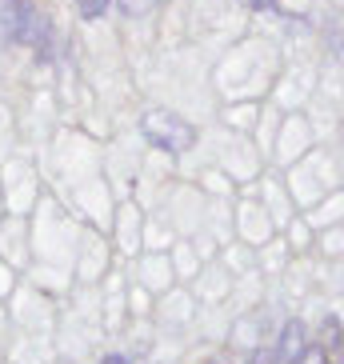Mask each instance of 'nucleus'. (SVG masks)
Returning a JSON list of instances; mask_svg holds the SVG:
<instances>
[{"label": "nucleus", "instance_id": "9d476101", "mask_svg": "<svg viewBox=\"0 0 344 364\" xmlns=\"http://www.w3.org/2000/svg\"><path fill=\"white\" fill-rule=\"evenodd\" d=\"M156 4H161V0H156Z\"/></svg>", "mask_w": 344, "mask_h": 364}, {"label": "nucleus", "instance_id": "7ed1b4c3", "mask_svg": "<svg viewBox=\"0 0 344 364\" xmlns=\"http://www.w3.org/2000/svg\"><path fill=\"white\" fill-rule=\"evenodd\" d=\"M304 344H308V328L301 321H289L284 332H280V344H276V360L280 364H296L304 353Z\"/></svg>", "mask_w": 344, "mask_h": 364}, {"label": "nucleus", "instance_id": "1a4fd4ad", "mask_svg": "<svg viewBox=\"0 0 344 364\" xmlns=\"http://www.w3.org/2000/svg\"><path fill=\"white\" fill-rule=\"evenodd\" d=\"M252 9H260V12H280L272 0H252Z\"/></svg>", "mask_w": 344, "mask_h": 364}, {"label": "nucleus", "instance_id": "39448f33", "mask_svg": "<svg viewBox=\"0 0 344 364\" xmlns=\"http://www.w3.org/2000/svg\"><path fill=\"white\" fill-rule=\"evenodd\" d=\"M156 0H120V9H124V16H144V12L152 9Z\"/></svg>", "mask_w": 344, "mask_h": 364}, {"label": "nucleus", "instance_id": "6e6552de", "mask_svg": "<svg viewBox=\"0 0 344 364\" xmlns=\"http://www.w3.org/2000/svg\"><path fill=\"white\" fill-rule=\"evenodd\" d=\"M100 364H132V360H129V356H120V353H108Z\"/></svg>", "mask_w": 344, "mask_h": 364}, {"label": "nucleus", "instance_id": "f03ea898", "mask_svg": "<svg viewBox=\"0 0 344 364\" xmlns=\"http://www.w3.org/2000/svg\"><path fill=\"white\" fill-rule=\"evenodd\" d=\"M41 24L44 16L36 0H0V41L4 44H33Z\"/></svg>", "mask_w": 344, "mask_h": 364}, {"label": "nucleus", "instance_id": "0eeeda50", "mask_svg": "<svg viewBox=\"0 0 344 364\" xmlns=\"http://www.w3.org/2000/svg\"><path fill=\"white\" fill-rule=\"evenodd\" d=\"M248 364H276V353H264V348H260V353L248 356Z\"/></svg>", "mask_w": 344, "mask_h": 364}, {"label": "nucleus", "instance_id": "20e7f679", "mask_svg": "<svg viewBox=\"0 0 344 364\" xmlns=\"http://www.w3.org/2000/svg\"><path fill=\"white\" fill-rule=\"evenodd\" d=\"M108 4H112V0H76V12H80L85 21H100L108 12Z\"/></svg>", "mask_w": 344, "mask_h": 364}, {"label": "nucleus", "instance_id": "f257e3e1", "mask_svg": "<svg viewBox=\"0 0 344 364\" xmlns=\"http://www.w3.org/2000/svg\"><path fill=\"white\" fill-rule=\"evenodd\" d=\"M140 132H144V140H152V144L164 149V152H188L193 149V140H196L193 124L181 120L176 112H164V108L144 112V117H140Z\"/></svg>", "mask_w": 344, "mask_h": 364}, {"label": "nucleus", "instance_id": "423d86ee", "mask_svg": "<svg viewBox=\"0 0 344 364\" xmlns=\"http://www.w3.org/2000/svg\"><path fill=\"white\" fill-rule=\"evenodd\" d=\"M304 356V364H328V353L324 348H312V353H301Z\"/></svg>", "mask_w": 344, "mask_h": 364}]
</instances>
